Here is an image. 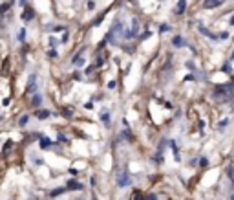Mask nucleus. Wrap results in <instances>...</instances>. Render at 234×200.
<instances>
[{"instance_id": "obj_26", "label": "nucleus", "mask_w": 234, "mask_h": 200, "mask_svg": "<svg viewBox=\"0 0 234 200\" xmlns=\"http://www.w3.org/2000/svg\"><path fill=\"white\" fill-rule=\"evenodd\" d=\"M199 165H201V167L209 165V158H205V156H203V158H199Z\"/></svg>"}, {"instance_id": "obj_3", "label": "nucleus", "mask_w": 234, "mask_h": 200, "mask_svg": "<svg viewBox=\"0 0 234 200\" xmlns=\"http://www.w3.org/2000/svg\"><path fill=\"white\" fill-rule=\"evenodd\" d=\"M130 184H132V178H130L128 171H123V173L117 175V185L119 187H128Z\"/></svg>"}, {"instance_id": "obj_19", "label": "nucleus", "mask_w": 234, "mask_h": 200, "mask_svg": "<svg viewBox=\"0 0 234 200\" xmlns=\"http://www.w3.org/2000/svg\"><path fill=\"white\" fill-rule=\"evenodd\" d=\"M221 72H223V74H232V66H231V61L223 64V68H221Z\"/></svg>"}, {"instance_id": "obj_2", "label": "nucleus", "mask_w": 234, "mask_h": 200, "mask_svg": "<svg viewBox=\"0 0 234 200\" xmlns=\"http://www.w3.org/2000/svg\"><path fill=\"white\" fill-rule=\"evenodd\" d=\"M121 39H124V28H123V24H121V19H115L114 22V26L110 28V31H108V35L104 37V42L108 44H117Z\"/></svg>"}, {"instance_id": "obj_37", "label": "nucleus", "mask_w": 234, "mask_h": 200, "mask_svg": "<svg viewBox=\"0 0 234 200\" xmlns=\"http://www.w3.org/2000/svg\"><path fill=\"white\" fill-rule=\"evenodd\" d=\"M2 105H4V107H7V105H9V98H6V99L2 101Z\"/></svg>"}, {"instance_id": "obj_14", "label": "nucleus", "mask_w": 234, "mask_h": 200, "mask_svg": "<svg viewBox=\"0 0 234 200\" xmlns=\"http://www.w3.org/2000/svg\"><path fill=\"white\" fill-rule=\"evenodd\" d=\"M31 105H33L35 108L40 107V105H42V94H35V96H33V99H31Z\"/></svg>"}, {"instance_id": "obj_5", "label": "nucleus", "mask_w": 234, "mask_h": 200, "mask_svg": "<svg viewBox=\"0 0 234 200\" xmlns=\"http://www.w3.org/2000/svg\"><path fill=\"white\" fill-rule=\"evenodd\" d=\"M99 118H101V121L104 123V127H110V123H112V114H110L106 108L101 112V116H99Z\"/></svg>"}, {"instance_id": "obj_23", "label": "nucleus", "mask_w": 234, "mask_h": 200, "mask_svg": "<svg viewBox=\"0 0 234 200\" xmlns=\"http://www.w3.org/2000/svg\"><path fill=\"white\" fill-rule=\"evenodd\" d=\"M229 123H231V120H229V118H225V120L219 121V125H218V127H219V129H225V127H227Z\"/></svg>"}, {"instance_id": "obj_41", "label": "nucleus", "mask_w": 234, "mask_h": 200, "mask_svg": "<svg viewBox=\"0 0 234 200\" xmlns=\"http://www.w3.org/2000/svg\"><path fill=\"white\" fill-rule=\"evenodd\" d=\"M11 2H13V0H9V4H11Z\"/></svg>"}, {"instance_id": "obj_40", "label": "nucleus", "mask_w": 234, "mask_h": 200, "mask_svg": "<svg viewBox=\"0 0 234 200\" xmlns=\"http://www.w3.org/2000/svg\"><path fill=\"white\" fill-rule=\"evenodd\" d=\"M231 200H234V195H232V197H231Z\"/></svg>"}, {"instance_id": "obj_35", "label": "nucleus", "mask_w": 234, "mask_h": 200, "mask_svg": "<svg viewBox=\"0 0 234 200\" xmlns=\"http://www.w3.org/2000/svg\"><path fill=\"white\" fill-rule=\"evenodd\" d=\"M146 200H157V197H156V195H148V197H146Z\"/></svg>"}, {"instance_id": "obj_9", "label": "nucleus", "mask_w": 234, "mask_h": 200, "mask_svg": "<svg viewBox=\"0 0 234 200\" xmlns=\"http://www.w3.org/2000/svg\"><path fill=\"white\" fill-rule=\"evenodd\" d=\"M66 187H68L70 191H80V189H82V184H79L77 180H68L66 182Z\"/></svg>"}, {"instance_id": "obj_20", "label": "nucleus", "mask_w": 234, "mask_h": 200, "mask_svg": "<svg viewBox=\"0 0 234 200\" xmlns=\"http://www.w3.org/2000/svg\"><path fill=\"white\" fill-rule=\"evenodd\" d=\"M28 121H29V116H28V114H24V116H20L19 125H20V127H26V125H28Z\"/></svg>"}, {"instance_id": "obj_11", "label": "nucleus", "mask_w": 234, "mask_h": 200, "mask_svg": "<svg viewBox=\"0 0 234 200\" xmlns=\"http://www.w3.org/2000/svg\"><path fill=\"white\" fill-rule=\"evenodd\" d=\"M172 46L174 48H183V46H187V40L183 39V37H179V35H176L174 39H172Z\"/></svg>"}, {"instance_id": "obj_12", "label": "nucleus", "mask_w": 234, "mask_h": 200, "mask_svg": "<svg viewBox=\"0 0 234 200\" xmlns=\"http://www.w3.org/2000/svg\"><path fill=\"white\" fill-rule=\"evenodd\" d=\"M51 145H53V141L50 140L48 136H42V138H40V143H39V147H40V149H44V151H46V149H50Z\"/></svg>"}, {"instance_id": "obj_13", "label": "nucleus", "mask_w": 234, "mask_h": 200, "mask_svg": "<svg viewBox=\"0 0 234 200\" xmlns=\"http://www.w3.org/2000/svg\"><path fill=\"white\" fill-rule=\"evenodd\" d=\"M33 17H35V11H33L31 7H26L24 13H22V19L24 20H33Z\"/></svg>"}, {"instance_id": "obj_39", "label": "nucleus", "mask_w": 234, "mask_h": 200, "mask_svg": "<svg viewBox=\"0 0 234 200\" xmlns=\"http://www.w3.org/2000/svg\"><path fill=\"white\" fill-rule=\"evenodd\" d=\"M231 62H234V52L231 53Z\"/></svg>"}, {"instance_id": "obj_32", "label": "nucleus", "mask_w": 234, "mask_h": 200, "mask_svg": "<svg viewBox=\"0 0 234 200\" xmlns=\"http://www.w3.org/2000/svg\"><path fill=\"white\" fill-rule=\"evenodd\" d=\"M123 136H124V138H128V140L132 138V136H130V132H128V129H126V130H123Z\"/></svg>"}, {"instance_id": "obj_30", "label": "nucleus", "mask_w": 234, "mask_h": 200, "mask_svg": "<svg viewBox=\"0 0 234 200\" xmlns=\"http://www.w3.org/2000/svg\"><path fill=\"white\" fill-rule=\"evenodd\" d=\"M115 81H110V83H108V88H110V90H114V88H115Z\"/></svg>"}, {"instance_id": "obj_10", "label": "nucleus", "mask_w": 234, "mask_h": 200, "mask_svg": "<svg viewBox=\"0 0 234 200\" xmlns=\"http://www.w3.org/2000/svg\"><path fill=\"white\" fill-rule=\"evenodd\" d=\"M221 4H223V0H205V2H203V6H205L207 9H214V7L221 6Z\"/></svg>"}, {"instance_id": "obj_18", "label": "nucleus", "mask_w": 234, "mask_h": 200, "mask_svg": "<svg viewBox=\"0 0 234 200\" xmlns=\"http://www.w3.org/2000/svg\"><path fill=\"white\" fill-rule=\"evenodd\" d=\"M9 7H11V4H9V2H7V4H2V6H0V17H4V15L9 11Z\"/></svg>"}, {"instance_id": "obj_6", "label": "nucleus", "mask_w": 234, "mask_h": 200, "mask_svg": "<svg viewBox=\"0 0 234 200\" xmlns=\"http://www.w3.org/2000/svg\"><path fill=\"white\" fill-rule=\"evenodd\" d=\"M197 30H199V33H203L205 37H209V39H210V40H219V37H218L216 33H212V31H209V30H207L205 26H199Z\"/></svg>"}, {"instance_id": "obj_31", "label": "nucleus", "mask_w": 234, "mask_h": 200, "mask_svg": "<svg viewBox=\"0 0 234 200\" xmlns=\"http://www.w3.org/2000/svg\"><path fill=\"white\" fill-rule=\"evenodd\" d=\"M93 7H95V2H93V0H90V2H88V9H93Z\"/></svg>"}, {"instance_id": "obj_25", "label": "nucleus", "mask_w": 234, "mask_h": 200, "mask_svg": "<svg viewBox=\"0 0 234 200\" xmlns=\"http://www.w3.org/2000/svg\"><path fill=\"white\" fill-rule=\"evenodd\" d=\"M48 42H50V46H51V48H55V46L58 44V40L55 39V37H50V40H48Z\"/></svg>"}, {"instance_id": "obj_24", "label": "nucleus", "mask_w": 234, "mask_h": 200, "mask_svg": "<svg viewBox=\"0 0 234 200\" xmlns=\"http://www.w3.org/2000/svg\"><path fill=\"white\" fill-rule=\"evenodd\" d=\"M62 116L64 118H72V108H64L62 110Z\"/></svg>"}, {"instance_id": "obj_15", "label": "nucleus", "mask_w": 234, "mask_h": 200, "mask_svg": "<svg viewBox=\"0 0 234 200\" xmlns=\"http://www.w3.org/2000/svg\"><path fill=\"white\" fill-rule=\"evenodd\" d=\"M66 191H68V187H66V185H64V187H55L50 195H51V197H58V195H62V193H66Z\"/></svg>"}, {"instance_id": "obj_38", "label": "nucleus", "mask_w": 234, "mask_h": 200, "mask_svg": "<svg viewBox=\"0 0 234 200\" xmlns=\"http://www.w3.org/2000/svg\"><path fill=\"white\" fill-rule=\"evenodd\" d=\"M24 4H26V0H19V6H20V7H22Z\"/></svg>"}, {"instance_id": "obj_7", "label": "nucleus", "mask_w": 234, "mask_h": 200, "mask_svg": "<svg viewBox=\"0 0 234 200\" xmlns=\"http://www.w3.org/2000/svg\"><path fill=\"white\" fill-rule=\"evenodd\" d=\"M50 116H51V112L46 110V108H37V112H35V118L37 120H48Z\"/></svg>"}, {"instance_id": "obj_36", "label": "nucleus", "mask_w": 234, "mask_h": 200, "mask_svg": "<svg viewBox=\"0 0 234 200\" xmlns=\"http://www.w3.org/2000/svg\"><path fill=\"white\" fill-rule=\"evenodd\" d=\"M53 30H55V31H62V30H64V26H55Z\"/></svg>"}, {"instance_id": "obj_17", "label": "nucleus", "mask_w": 234, "mask_h": 200, "mask_svg": "<svg viewBox=\"0 0 234 200\" xmlns=\"http://www.w3.org/2000/svg\"><path fill=\"white\" fill-rule=\"evenodd\" d=\"M168 143H170V149L174 151V154H176V160H179V152H177V143H176V140H170Z\"/></svg>"}, {"instance_id": "obj_16", "label": "nucleus", "mask_w": 234, "mask_h": 200, "mask_svg": "<svg viewBox=\"0 0 234 200\" xmlns=\"http://www.w3.org/2000/svg\"><path fill=\"white\" fill-rule=\"evenodd\" d=\"M139 30H141V28H139V22H137V19H134V20H132V30H130L134 37H136L137 33H139Z\"/></svg>"}, {"instance_id": "obj_27", "label": "nucleus", "mask_w": 234, "mask_h": 200, "mask_svg": "<svg viewBox=\"0 0 234 200\" xmlns=\"http://www.w3.org/2000/svg\"><path fill=\"white\" fill-rule=\"evenodd\" d=\"M11 145H13V141L9 140V141H6V145H4V152H7L9 149H11Z\"/></svg>"}, {"instance_id": "obj_21", "label": "nucleus", "mask_w": 234, "mask_h": 200, "mask_svg": "<svg viewBox=\"0 0 234 200\" xmlns=\"http://www.w3.org/2000/svg\"><path fill=\"white\" fill-rule=\"evenodd\" d=\"M19 40H20V42H24V40H26V28H20V31H19Z\"/></svg>"}, {"instance_id": "obj_28", "label": "nucleus", "mask_w": 234, "mask_h": 200, "mask_svg": "<svg viewBox=\"0 0 234 200\" xmlns=\"http://www.w3.org/2000/svg\"><path fill=\"white\" fill-rule=\"evenodd\" d=\"M48 57H50V59H55V57H57V52H55V50H50V52H48Z\"/></svg>"}, {"instance_id": "obj_34", "label": "nucleus", "mask_w": 234, "mask_h": 200, "mask_svg": "<svg viewBox=\"0 0 234 200\" xmlns=\"http://www.w3.org/2000/svg\"><path fill=\"white\" fill-rule=\"evenodd\" d=\"M58 141H68V140H66V136H64V134H62V132H60V134H58Z\"/></svg>"}, {"instance_id": "obj_33", "label": "nucleus", "mask_w": 234, "mask_h": 200, "mask_svg": "<svg viewBox=\"0 0 234 200\" xmlns=\"http://www.w3.org/2000/svg\"><path fill=\"white\" fill-rule=\"evenodd\" d=\"M68 37H70V35H68V31H66V33H64V35H62V42H64V44H66V42H68Z\"/></svg>"}, {"instance_id": "obj_1", "label": "nucleus", "mask_w": 234, "mask_h": 200, "mask_svg": "<svg viewBox=\"0 0 234 200\" xmlns=\"http://www.w3.org/2000/svg\"><path fill=\"white\" fill-rule=\"evenodd\" d=\"M212 99L216 103H229L234 99V83L227 84H218L212 90Z\"/></svg>"}, {"instance_id": "obj_29", "label": "nucleus", "mask_w": 234, "mask_h": 200, "mask_svg": "<svg viewBox=\"0 0 234 200\" xmlns=\"http://www.w3.org/2000/svg\"><path fill=\"white\" fill-rule=\"evenodd\" d=\"M218 37H219V40H221V39H227V37H229V31H221Z\"/></svg>"}, {"instance_id": "obj_8", "label": "nucleus", "mask_w": 234, "mask_h": 200, "mask_svg": "<svg viewBox=\"0 0 234 200\" xmlns=\"http://www.w3.org/2000/svg\"><path fill=\"white\" fill-rule=\"evenodd\" d=\"M185 9H187V0H177V6H176L174 13L176 15H183Z\"/></svg>"}, {"instance_id": "obj_22", "label": "nucleus", "mask_w": 234, "mask_h": 200, "mask_svg": "<svg viewBox=\"0 0 234 200\" xmlns=\"http://www.w3.org/2000/svg\"><path fill=\"white\" fill-rule=\"evenodd\" d=\"M172 28H170V24H161V28H159V31L161 33H167V31H170Z\"/></svg>"}, {"instance_id": "obj_4", "label": "nucleus", "mask_w": 234, "mask_h": 200, "mask_svg": "<svg viewBox=\"0 0 234 200\" xmlns=\"http://www.w3.org/2000/svg\"><path fill=\"white\" fill-rule=\"evenodd\" d=\"M26 92H28V94H37V74H31V75H29Z\"/></svg>"}]
</instances>
